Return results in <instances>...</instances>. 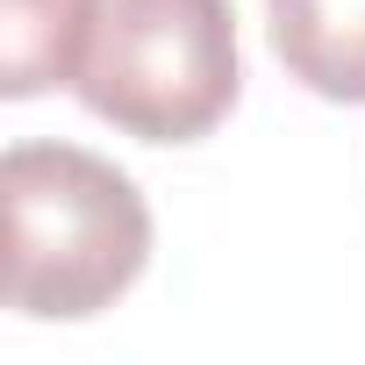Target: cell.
Listing matches in <instances>:
<instances>
[{"label":"cell","mask_w":365,"mask_h":365,"mask_svg":"<svg viewBox=\"0 0 365 365\" xmlns=\"http://www.w3.org/2000/svg\"><path fill=\"white\" fill-rule=\"evenodd\" d=\"M86 22L93 0H0V93L36 101L51 86H72Z\"/></svg>","instance_id":"cell-4"},{"label":"cell","mask_w":365,"mask_h":365,"mask_svg":"<svg viewBox=\"0 0 365 365\" xmlns=\"http://www.w3.org/2000/svg\"><path fill=\"white\" fill-rule=\"evenodd\" d=\"M265 36L315 101L365 108V0H265Z\"/></svg>","instance_id":"cell-3"},{"label":"cell","mask_w":365,"mask_h":365,"mask_svg":"<svg viewBox=\"0 0 365 365\" xmlns=\"http://www.w3.org/2000/svg\"><path fill=\"white\" fill-rule=\"evenodd\" d=\"M72 93L136 143H201L244 93L230 0H93Z\"/></svg>","instance_id":"cell-2"},{"label":"cell","mask_w":365,"mask_h":365,"mask_svg":"<svg viewBox=\"0 0 365 365\" xmlns=\"http://www.w3.org/2000/svg\"><path fill=\"white\" fill-rule=\"evenodd\" d=\"M8 308L29 322H86L150 265V208L136 179L79 143H8Z\"/></svg>","instance_id":"cell-1"}]
</instances>
